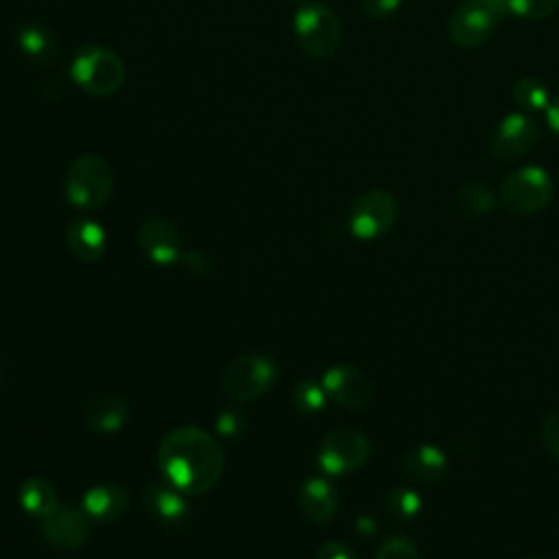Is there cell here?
Returning a JSON list of instances; mask_svg holds the SVG:
<instances>
[{
    "instance_id": "5b68a950",
    "label": "cell",
    "mask_w": 559,
    "mask_h": 559,
    "mask_svg": "<svg viewBox=\"0 0 559 559\" xmlns=\"http://www.w3.org/2000/svg\"><path fill=\"white\" fill-rule=\"evenodd\" d=\"M555 197L552 177L542 166H522L500 186L498 199L515 216H533L548 207Z\"/></svg>"
},
{
    "instance_id": "3957f363",
    "label": "cell",
    "mask_w": 559,
    "mask_h": 559,
    "mask_svg": "<svg viewBox=\"0 0 559 559\" xmlns=\"http://www.w3.org/2000/svg\"><path fill=\"white\" fill-rule=\"evenodd\" d=\"M72 81L92 96H111L116 94L127 79L124 61L120 55L100 44H87L76 50L70 63Z\"/></svg>"
},
{
    "instance_id": "4316f807",
    "label": "cell",
    "mask_w": 559,
    "mask_h": 559,
    "mask_svg": "<svg viewBox=\"0 0 559 559\" xmlns=\"http://www.w3.org/2000/svg\"><path fill=\"white\" fill-rule=\"evenodd\" d=\"M249 426V417L242 408L238 406H229L225 411H221L216 417H214V430L216 435L221 437H227V439H234V437H240Z\"/></svg>"
},
{
    "instance_id": "ac0fdd59",
    "label": "cell",
    "mask_w": 559,
    "mask_h": 559,
    "mask_svg": "<svg viewBox=\"0 0 559 559\" xmlns=\"http://www.w3.org/2000/svg\"><path fill=\"white\" fill-rule=\"evenodd\" d=\"M144 509L164 524H179L188 518L190 504L186 493L175 489L170 483H151L142 489Z\"/></svg>"
},
{
    "instance_id": "8992f818",
    "label": "cell",
    "mask_w": 559,
    "mask_h": 559,
    "mask_svg": "<svg viewBox=\"0 0 559 559\" xmlns=\"http://www.w3.org/2000/svg\"><path fill=\"white\" fill-rule=\"evenodd\" d=\"M277 380V365L264 354H242L234 358L221 378L223 391L236 402H253L266 395Z\"/></svg>"
},
{
    "instance_id": "5bb4252c",
    "label": "cell",
    "mask_w": 559,
    "mask_h": 559,
    "mask_svg": "<svg viewBox=\"0 0 559 559\" xmlns=\"http://www.w3.org/2000/svg\"><path fill=\"white\" fill-rule=\"evenodd\" d=\"M129 509V493L118 483H98L81 498V511L87 520L109 524L120 520Z\"/></svg>"
},
{
    "instance_id": "30bf717a",
    "label": "cell",
    "mask_w": 559,
    "mask_h": 559,
    "mask_svg": "<svg viewBox=\"0 0 559 559\" xmlns=\"http://www.w3.org/2000/svg\"><path fill=\"white\" fill-rule=\"evenodd\" d=\"M321 384L328 393V400L349 411H358L367 406L376 393L371 378L354 365L328 367L321 376Z\"/></svg>"
},
{
    "instance_id": "44dd1931",
    "label": "cell",
    "mask_w": 559,
    "mask_h": 559,
    "mask_svg": "<svg viewBox=\"0 0 559 559\" xmlns=\"http://www.w3.org/2000/svg\"><path fill=\"white\" fill-rule=\"evenodd\" d=\"M17 500L20 507L35 520H44L48 518L57 507H59V498H57V489L52 487L50 480L41 478V476H31L26 480H22L20 489H17Z\"/></svg>"
},
{
    "instance_id": "d6a6232c",
    "label": "cell",
    "mask_w": 559,
    "mask_h": 559,
    "mask_svg": "<svg viewBox=\"0 0 559 559\" xmlns=\"http://www.w3.org/2000/svg\"><path fill=\"white\" fill-rule=\"evenodd\" d=\"M544 114H546V122H548L550 131H552L555 135H559V96L550 98V103H548V107L544 109Z\"/></svg>"
},
{
    "instance_id": "603a6c76",
    "label": "cell",
    "mask_w": 559,
    "mask_h": 559,
    "mask_svg": "<svg viewBox=\"0 0 559 559\" xmlns=\"http://www.w3.org/2000/svg\"><path fill=\"white\" fill-rule=\"evenodd\" d=\"M456 205L465 216H483L496 207V194L487 183L472 181L459 190Z\"/></svg>"
},
{
    "instance_id": "ffe728a7",
    "label": "cell",
    "mask_w": 559,
    "mask_h": 559,
    "mask_svg": "<svg viewBox=\"0 0 559 559\" xmlns=\"http://www.w3.org/2000/svg\"><path fill=\"white\" fill-rule=\"evenodd\" d=\"M17 46L37 66H52L59 59V39L57 35L39 22H28L17 31Z\"/></svg>"
},
{
    "instance_id": "6da1fadb",
    "label": "cell",
    "mask_w": 559,
    "mask_h": 559,
    "mask_svg": "<svg viewBox=\"0 0 559 559\" xmlns=\"http://www.w3.org/2000/svg\"><path fill=\"white\" fill-rule=\"evenodd\" d=\"M157 465L166 483L186 496L207 493L221 478L225 452L199 426H179L166 432L157 448Z\"/></svg>"
},
{
    "instance_id": "d590c367",
    "label": "cell",
    "mask_w": 559,
    "mask_h": 559,
    "mask_svg": "<svg viewBox=\"0 0 559 559\" xmlns=\"http://www.w3.org/2000/svg\"><path fill=\"white\" fill-rule=\"evenodd\" d=\"M0 382H2V367H0Z\"/></svg>"
},
{
    "instance_id": "9c48e42d",
    "label": "cell",
    "mask_w": 559,
    "mask_h": 559,
    "mask_svg": "<svg viewBox=\"0 0 559 559\" xmlns=\"http://www.w3.org/2000/svg\"><path fill=\"white\" fill-rule=\"evenodd\" d=\"M502 15L483 0H463L450 15L448 33L450 39L461 48H476L485 44Z\"/></svg>"
},
{
    "instance_id": "4fadbf2b",
    "label": "cell",
    "mask_w": 559,
    "mask_h": 559,
    "mask_svg": "<svg viewBox=\"0 0 559 559\" xmlns=\"http://www.w3.org/2000/svg\"><path fill=\"white\" fill-rule=\"evenodd\" d=\"M41 535L57 550H76L90 537L87 515L72 504H59L41 520Z\"/></svg>"
},
{
    "instance_id": "7a4b0ae2",
    "label": "cell",
    "mask_w": 559,
    "mask_h": 559,
    "mask_svg": "<svg viewBox=\"0 0 559 559\" xmlns=\"http://www.w3.org/2000/svg\"><path fill=\"white\" fill-rule=\"evenodd\" d=\"M114 168L103 155H79L66 170L63 194L79 210H100L114 192Z\"/></svg>"
},
{
    "instance_id": "9a60e30c",
    "label": "cell",
    "mask_w": 559,
    "mask_h": 559,
    "mask_svg": "<svg viewBox=\"0 0 559 559\" xmlns=\"http://www.w3.org/2000/svg\"><path fill=\"white\" fill-rule=\"evenodd\" d=\"M400 467L411 480L421 485H435L448 472V456L441 448L432 443H417L402 452Z\"/></svg>"
},
{
    "instance_id": "f1b7e54d",
    "label": "cell",
    "mask_w": 559,
    "mask_h": 559,
    "mask_svg": "<svg viewBox=\"0 0 559 559\" xmlns=\"http://www.w3.org/2000/svg\"><path fill=\"white\" fill-rule=\"evenodd\" d=\"M539 437L546 448V452L559 461V411H550L539 426Z\"/></svg>"
},
{
    "instance_id": "484cf974",
    "label": "cell",
    "mask_w": 559,
    "mask_h": 559,
    "mask_svg": "<svg viewBox=\"0 0 559 559\" xmlns=\"http://www.w3.org/2000/svg\"><path fill=\"white\" fill-rule=\"evenodd\" d=\"M504 4L507 15L520 20H544L557 11L559 0H504Z\"/></svg>"
},
{
    "instance_id": "2e32d148",
    "label": "cell",
    "mask_w": 559,
    "mask_h": 559,
    "mask_svg": "<svg viewBox=\"0 0 559 559\" xmlns=\"http://www.w3.org/2000/svg\"><path fill=\"white\" fill-rule=\"evenodd\" d=\"M131 419L129 404L118 395H96L83 408V421L98 435H116Z\"/></svg>"
},
{
    "instance_id": "f546056e",
    "label": "cell",
    "mask_w": 559,
    "mask_h": 559,
    "mask_svg": "<svg viewBox=\"0 0 559 559\" xmlns=\"http://www.w3.org/2000/svg\"><path fill=\"white\" fill-rule=\"evenodd\" d=\"M402 0H360V9L371 20H386L400 9Z\"/></svg>"
},
{
    "instance_id": "8d00e7d4",
    "label": "cell",
    "mask_w": 559,
    "mask_h": 559,
    "mask_svg": "<svg viewBox=\"0 0 559 559\" xmlns=\"http://www.w3.org/2000/svg\"><path fill=\"white\" fill-rule=\"evenodd\" d=\"M524 559H535V557H524Z\"/></svg>"
},
{
    "instance_id": "e0dca14e",
    "label": "cell",
    "mask_w": 559,
    "mask_h": 559,
    "mask_svg": "<svg viewBox=\"0 0 559 559\" xmlns=\"http://www.w3.org/2000/svg\"><path fill=\"white\" fill-rule=\"evenodd\" d=\"M299 507L314 524H325L336 515L338 493L336 487L323 476H310L299 487Z\"/></svg>"
},
{
    "instance_id": "7402d4cb",
    "label": "cell",
    "mask_w": 559,
    "mask_h": 559,
    "mask_svg": "<svg viewBox=\"0 0 559 559\" xmlns=\"http://www.w3.org/2000/svg\"><path fill=\"white\" fill-rule=\"evenodd\" d=\"M384 511L393 522H411L421 511V496L413 487H393L384 496Z\"/></svg>"
},
{
    "instance_id": "4dcf8cb0",
    "label": "cell",
    "mask_w": 559,
    "mask_h": 559,
    "mask_svg": "<svg viewBox=\"0 0 559 559\" xmlns=\"http://www.w3.org/2000/svg\"><path fill=\"white\" fill-rule=\"evenodd\" d=\"M181 262L194 275H207L212 269V260L203 251H183Z\"/></svg>"
},
{
    "instance_id": "83f0119b",
    "label": "cell",
    "mask_w": 559,
    "mask_h": 559,
    "mask_svg": "<svg viewBox=\"0 0 559 559\" xmlns=\"http://www.w3.org/2000/svg\"><path fill=\"white\" fill-rule=\"evenodd\" d=\"M376 559H419V550L408 537L393 535L378 546Z\"/></svg>"
},
{
    "instance_id": "52a82bcc",
    "label": "cell",
    "mask_w": 559,
    "mask_h": 559,
    "mask_svg": "<svg viewBox=\"0 0 559 559\" xmlns=\"http://www.w3.org/2000/svg\"><path fill=\"white\" fill-rule=\"evenodd\" d=\"M369 439L365 432L356 428H334L330 430L317 450V461L319 467L328 476H345L358 472L367 459H369Z\"/></svg>"
},
{
    "instance_id": "277c9868",
    "label": "cell",
    "mask_w": 559,
    "mask_h": 559,
    "mask_svg": "<svg viewBox=\"0 0 559 559\" xmlns=\"http://www.w3.org/2000/svg\"><path fill=\"white\" fill-rule=\"evenodd\" d=\"M299 50L310 59H330L341 44L338 15L323 2H304L293 17Z\"/></svg>"
},
{
    "instance_id": "e575fe53",
    "label": "cell",
    "mask_w": 559,
    "mask_h": 559,
    "mask_svg": "<svg viewBox=\"0 0 559 559\" xmlns=\"http://www.w3.org/2000/svg\"><path fill=\"white\" fill-rule=\"evenodd\" d=\"M483 2H487L489 7H493L502 17L507 15V4H504V0H483Z\"/></svg>"
},
{
    "instance_id": "8fae6325",
    "label": "cell",
    "mask_w": 559,
    "mask_h": 559,
    "mask_svg": "<svg viewBox=\"0 0 559 559\" xmlns=\"http://www.w3.org/2000/svg\"><path fill=\"white\" fill-rule=\"evenodd\" d=\"M539 140V127L526 111L507 114L489 135V153L498 159H518Z\"/></svg>"
},
{
    "instance_id": "836d02e7",
    "label": "cell",
    "mask_w": 559,
    "mask_h": 559,
    "mask_svg": "<svg viewBox=\"0 0 559 559\" xmlns=\"http://www.w3.org/2000/svg\"><path fill=\"white\" fill-rule=\"evenodd\" d=\"M356 528H358L362 535H373V531H376V524H373V520H371L369 515H362V518H358V522H356Z\"/></svg>"
},
{
    "instance_id": "1f68e13d",
    "label": "cell",
    "mask_w": 559,
    "mask_h": 559,
    "mask_svg": "<svg viewBox=\"0 0 559 559\" xmlns=\"http://www.w3.org/2000/svg\"><path fill=\"white\" fill-rule=\"evenodd\" d=\"M317 559H358L356 552L343 544V542H325L319 552H317Z\"/></svg>"
},
{
    "instance_id": "ba28073f",
    "label": "cell",
    "mask_w": 559,
    "mask_h": 559,
    "mask_svg": "<svg viewBox=\"0 0 559 559\" xmlns=\"http://www.w3.org/2000/svg\"><path fill=\"white\" fill-rule=\"evenodd\" d=\"M397 221V201L389 190H367L349 207V231L358 240H376Z\"/></svg>"
},
{
    "instance_id": "cb8c5ba5",
    "label": "cell",
    "mask_w": 559,
    "mask_h": 559,
    "mask_svg": "<svg viewBox=\"0 0 559 559\" xmlns=\"http://www.w3.org/2000/svg\"><path fill=\"white\" fill-rule=\"evenodd\" d=\"M328 393L321 384V380L314 378H301L293 389V406L304 415H317L325 408Z\"/></svg>"
},
{
    "instance_id": "7c38bea8",
    "label": "cell",
    "mask_w": 559,
    "mask_h": 559,
    "mask_svg": "<svg viewBox=\"0 0 559 559\" xmlns=\"http://www.w3.org/2000/svg\"><path fill=\"white\" fill-rule=\"evenodd\" d=\"M138 245L142 253L159 266L175 264L177 260H181L183 253L177 225L164 216H151L140 225Z\"/></svg>"
},
{
    "instance_id": "d4e9b609",
    "label": "cell",
    "mask_w": 559,
    "mask_h": 559,
    "mask_svg": "<svg viewBox=\"0 0 559 559\" xmlns=\"http://www.w3.org/2000/svg\"><path fill=\"white\" fill-rule=\"evenodd\" d=\"M513 100L524 111H544L550 103V94H548V87L544 81H539L535 76H524L513 87Z\"/></svg>"
},
{
    "instance_id": "d6986e66",
    "label": "cell",
    "mask_w": 559,
    "mask_h": 559,
    "mask_svg": "<svg viewBox=\"0 0 559 559\" xmlns=\"http://www.w3.org/2000/svg\"><path fill=\"white\" fill-rule=\"evenodd\" d=\"M66 242L70 253L85 264L98 262L107 251V234L92 218H74L66 229Z\"/></svg>"
},
{
    "instance_id": "74e56055",
    "label": "cell",
    "mask_w": 559,
    "mask_h": 559,
    "mask_svg": "<svg viewBox=\"0 0 559 559\" xmlns=\"http://www.w3.org/2000/svg\"><path fill=\"white\" fill-rule=\"evenodd\" d=\"M306 2H308V0H306Z\"/></svg>"
}]
</instances>
